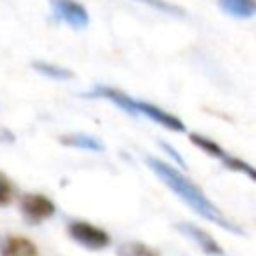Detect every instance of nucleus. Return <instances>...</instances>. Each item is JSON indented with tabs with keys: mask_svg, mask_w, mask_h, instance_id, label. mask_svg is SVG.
<instances>
[{
	"mask_svg": "<svg viewBox=\"0 0 256 256\" xmlns=\"http://www.w3.org/2000/svg\"><path fill=\"white\" fill-rule=\"evenodd\" d=\"M146 164H148V168H150V170H152V172H154L188 208H192L196 214H200L202 218L214 222L216 226H220V228H224V230H228V232H232V234H242V228L236 226L232 220H228V218L224 216V212H222L188 176H184L180 170H176L174 166H170V164H166L164 160L154 158V156H146Z\"/></svg>",
	"mask_w": 256,
	"mask_h": 256,
	"instance_id": "obj_1",
	"label": "nucleus"
},
{
	"mask_svg": "<svg viewBox=\"0 0 256 256\" xmlns=\"http://www.w3.org/2000/svg\"><path fill=\"white\" fill-rule=\"evenodd\" d=\"M190 140H192V144H196V146H198L200 150H204L206 154L218 158L226 168H230V170H234V172H242V174H246L250 180L256 178V172H254V168H252L248 162L230 156V154H228L220 144H216L214 140H210V138H206V136H200V134H190Z\"/></svg>",
	"mask_w": 256,
	"mask_h": 256,
	"instance_id": "obj_2",
	"label": "nucleus"
},
{
	"mask_svg": "<svg viewBox=\"0 0 256 256\" xmlns=\"http://www.w3.org/2000/svg\"><path fill=\"white\" fill-rule=\"evenodd\" d=\"M68 234L76 244H80L88 250H102L110 244V236L106 230H102L90 222H84V220L68 222Z\"/></svg>",
	"mask_w": 256,
	"mask_h": 256,
	"instance_id": "obj_3",
	"label": "nucleus"
},
{
	"mask_svg": "<svg viewBox=\"0 0 256 256\" xmlns=\"http://www.w3.org/2000/svg\"><path fill=\"white\" fill-rule=\"evenodd\" d=\"M50 6L54 18L68 24L74 30H84L90 24L88 10L76 0H50Z\"/></svg>",
	"mask_w": 256,
	"mask_h": 256,
	"instance_id": "obj_4",
	"label": "nucleus"
},
{
	"mask_svg": "<svg viewBox=\"0 0 256 256\" xmlns=\"http://www.w3.org/2000/svg\"><path fill=\"white\" fill-rule=\"evenodd\" d=\"M20 212H22L26 222L40 224V222H44V220L54 216L56 206L44 194H24L20 198Z\"/></svg>",
	"mask_w": 256,
	"mask_h": 256,
	"instance_id": "obj_5",
	"label": "nucleus"
},
{
	"mask_svg": "<svg viewBox=\"0 0 256 256\" xmlns=\"http://www.w3.org/2000/svg\"><path fill=\"white\" fill-rule=\"evenodd\" d=\"M176 230L180 234H184L186 238H190L204 254H208V256H224V250L220 248V244L204 228H200V226H196L192 222H178Z\"/></svg>",
	"mask_w": 256,
	"mask_h": 256,
	"instance_id": "obj_6",
	"label": "nucleus"
},
{
	"mask_svg": "<svg viewBox=\"0 0 256 256\" xmlns=\"http://www.w3.org/2000/svg\"><path fill=\"white\" fill-rule=\"evenodd\" d=\"M136 114L138 116H146L152 122H156L162 128L172 130V132H184L186 130V126H184V122L180 118H176L174 114H170V112H166V110H162V108H158V106H154L150 102L136 100Z\"/></svg>",
	"mask_w": 256,
	"mask_h": 256,
	"instance_id": "obj_7",
	"label": "nucleus"
},
{
	"mask_svg": "<svg viewBox=\"0 0 256 256\" xmlns=\"http://www.w3.org/2000/svg\"><path fill=\"white\" fill-rule=\"evenodd\" d=\"M86 96L104 98V100L116 104V106H118L120 110H124L126 114L138 116V114H136V100H134L132 96H128V94H124V92H120V90H116V88H110V86H96V88H94L92 92H88Z\"/></svg>",
	"mask_w": 256,
	"mask_h": 256,
	"instance_id": "obj_8",
	"label": "nucleus"
},
{
	"mask_svg": "<svg viewBox=\"0 0 256 256\" xmlns=\"http://www.w3.org/2000/svg\"><path fill=\"white\" fill-rule=\"evenodd\" d=\"M0 256H38V248L24 236H6L0 242Z\"/></svg>",
	"mask_w": 256,
	"mask_h": 256,
	"instance_id": "obj_9",
	"label": "nucleus"
},
{
	"mask_svg": "<svg viewBox=\"0 0 256 256\" xmlns=\"http://www.w3.org/2000/svg\"><path fill=\"white\" fill-rule=\"evenodd\" d=\"M218 8L236 20H248L256 12V0H216Z\"/></svg>",
	"mask_w": 256,
	"mask_h": 256,
	"instance_id": "obj_10",
	"label": "nucleus"
},
{
	"mask_svg": "<svg viewBox=\"0 0 256 256\" xmlns=\"http://www.w3.org/2000/svg\"><path fill=\"white\" fill-rule=\"evenodd\" d=\"M60 142L64 146H72V148H82V150H90V152H102L104 150V144L102 140L90 136V134H80V132H74V134H66L60 138Z\"/></svg>",
	"mask_w": 256,
	"mask_h": 256,
	"instance_id": "obj_11",
	"label": "nucleus"
},
{
	"mask_svg": "<svg viewBox=\"0 0 256 256\" xmlns=\"http://www.w3.org/2000/svg\"><path fill=\"white\" fill-rule=\"evenodd\" d=\"M32 68L40 76H46L50 80H70V78H74V72L72 70L62 68L58 64H52V62H40V60H36V62H32Z\"/></svg>",
	"mask_w": 256,
	"mask_h": 256,
	"instance_id": "obj_12",
	"label": "nucleus"
},
{
	"mask_svg": "<svg viewBox=\"0 0 256 256\" xmlns=\"http://www.w3.org/2000/svg\"><path fill=\"white\" fill-rule=\"evenodd\" d=\"M116 256H160L158 250H154L152 246L132 240V242H124L116 248Z\"/></svg>",
	"mask_w": 256,
	"mask_h": 256,
	"instance_id": "obj_13",
	"label": "nucleus"
},
{
	"mask_svg": "<svg viewBox=\"0 0 256 256\" xmlns=\"http://www.w3.org/2000/svg\"><path fill=\"white\" fill-rule=\"evenodd\" d=\"M136 2L146 4V6H150L156 12L166 14V16H178V18H184L186 16V10L184 8H180V6H176V4H172L168 0H136Z\"/></svg>",
	"mask_w": 256,
	"mask_h": 256,
	"instance_id": "obj_14",
	"label": "nucleus"
},
{
	"mask_svg": "<svg viewBox=\"0 0 256 256\" xmlns=\"http://www.w3.org/2000/svg\"><path fill=\"white\" fill-rule=\"evenodd\" d=\"M14 184H12V180L4 174V172H0V206H8L12 200H14Z\"/></svg>",
	"mask_w": 256,
	"mask_h": 256,
	"instance_id": "obj_15",
	"label": "nucleus"
},
{
	"mask_svg": "<svg viewBox=\"0 0 256 256\" xmlns=\"http://www.w3.org/2000/svg\"><path fill=\"white\" fill-rule=\"evenodd\" d=\"M160 146H162V148H164V150H166V152H168V154H170V156H172V158H174V160L178 162V166L186 168V162L182 160V156H180V154H178V152H176V150H174V148H172L170 144H166V142H160Z\"/></svg>",
	"mask_w": 256,
	"mask_h": 256,
	"instance_id": "obj_16",
	"label": "nucleus"
}]
</instances>
